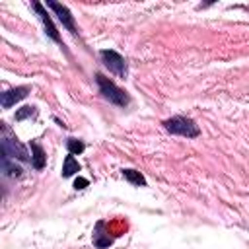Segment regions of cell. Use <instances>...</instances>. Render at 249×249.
Wrapping results in <instances>:
<instances>
[{
    "instance_id": "obj_1",
    "label": "cell",
    "mask_w": 249,
    "mask_h": 249,
    "mask_svg": "<svg viewBox=\"0 0 249 249\" xmlns=\"http://www.w3.org/2000/svg\"><path fill=\"white\" fill-rule=\"evenodd\" d=\"M95 82H97V86H99V93L109 101V103H113V105H117V107H126L128 105V93L123 89V88H119L113 80H109V78H105L101 72H97L95 74Z\"/></svg>"
},
{
    "instance_id": "obj_4",
    "label": "cell",
    "mask_w": 249,
    "mask_h": 249,
    "mask_svg": "<svg viewBox=\"0 0 249 249\" xmlns=\"http://www.w3.org/2000/svg\"><path fill=\"white\" fill-rule=\"evenodd\" d=\"M99 56H101L103 66L109 68V72H113V74L119 76V78H126V72H128V70H126V60H124L123 54H119L117 51L105 49V51L99 53Z\"/></svg>"
},
{
    "instance_id": "obj_10",
    "label": "cell",
    "mask_w": 249,
    "mask_h": 249,
    "mask_svg": "<svg viewBox=\"0 0 249 249\" xmlns=\"http://www.w3.org/2000/svg\"><path fill=\"white\" fill-rule=\"evenodd\" d=\"M45 160H47V156H45L43 146L39 142H31V163L37 171H41L45 167Z\"/></svg>"
},
{
    "instance_id": "obj_15",
    "label": "cell",
    "mask_w": 249,
    "mask_h": 249,
    "mask_svg": "<svg viewBox=\"0 0 249 249\" xmlns=\"http://www.w3.org/2000/svg\"><path fill=\"white\" fill-rule=\"evenodd\" d=\"M88 185H89V181L84 179V177H78V179L74 181V189H86Z\"/></svg>"
},
{
    "instance_id": "obj_14",
    "label": "cell",
    "mask_w": 249,
    "mask_h": 249,
    "mask_svg": "<svg viewBox=\"0 0 249 249\" xmlns=\"http://www.w3.org/2000/svg\"><path fill=\"white\" fill-rule=\"evenodd\" d=\"M66 148H68V154L76 156V154H82L86 146H84V142L78 140V138H68V140H66Z\"/></svg>"
},
{
    "instance_id": "obj_6",
    "label": "cell",
    "mask_w": 249,
    "mask_h": 249,
    "mask_svg": "<svg viewBox=\"0 0 249 249\" xmlns=\"http://www.w3.org/2000/svg\"><path fill=\"white\" fill-rule=\"evenodd\" d=\"M31 6H33V10L37 12V16L41 18V21H43V25H45V33H47L54 43H62V39H60V35H58V31H56V27H54V23H53L49 12L45 10V6H43L41 2H33Z\"/></svg>"
},
{
    "instance_id": "obj_11",
    "label": "cell",
    "mask_w": 249,
    "mask_h": 249,
    "mask_svg": "<svg viewBox=\"0 0 249 249\" xmlns=\"http://www.w3.org/2000/svg\"><path fill=\"white\" fill-rule=\"evenodd\" d=\"M82 167H80V163L74 160V156L72 154H68L66 158H64V165H62V177H72L74 173H78Z\"/></svg>"
},
{
    "instance_id": "obj_2",
    "label": "cell",
    "mask_w": 249,
    "mask_h": 249,
    "mask_svg": "<svg viewBox=\"0 0 249 249\" xmlns=\"http://www.w3.org/2000/svg\"><path fill=\"white\" fill-rule=\"evenodd\" d=\"M0 152L12 160H19V161H29V154L27 148L18 140V136H14L10 132V128L6 126V123H2V138H0Z\"/></svg>"
},
{
    "instance_id": "obj_7",
    "label": "cell",
    "mask_w": 249,
    "mask_h": 249,
    "mask_svg": "<svg viewBox=\"0 0 249 249\" xmlns=\"http://www.w3.org/2000/svg\"><path fill=\"white\" fill-rule=\"evenodd\" d=\"M29 86H18V88H12V89H6L2 95H0V101H2V107L4 109H10L14 103L21 101L23 97H27L29 93Z\"/></svg>"
},
{
    "instance_id": "obj_12",
    "label": "cell",
    "mask_w": 249,
    "mask_h": 249,
    "mask_svg": "<svg viewBox=\"0 0 249 249\" xmlns=\"http://www.w3.org/2000/svg\"><path fill=\"white\" fill-rule=\"evenodd\" d=\"M123 177L130 183V185H136V187H146V179L140 171L136 169H123Z\"/></svg>"
},
{
    "instance_id": "obj_13",
    "label": "cell",
    "mask_w": 249,
    "mask_h": 249,
    "mask_svg": "<svg viewBox=\"0 0 249 249\" xmlns=\"http://www.w3.org/2000/svg\"><path fill=\"white\" fill-rule=\"evenodd\" d=\"M35 115H37V107L35 105H25V107L16 111V121H23V119H29V117H35Z\"/></svg>"
},
{
    "instance_id": "obj_5",
    "label": "cell",
    "mask_w": 249,
    "mask_h": 249,
    "mask_svg": "<svg viewBox=\"0 0 249 249\" xmlns=\"http://www.w3.org/2000/svg\"><path fill=\"white\" fill-rule=\"evenodd\" d=\"M47 8H51L54 14H56V18H58V21L62 23V27H66L70 33H78V29H76V23H74V16L70 14V10L64 6V4H58V2H53V0H49L47 2Z\"/></svg>"
},
{
    "instance_id": "obj_9",
    "label": "cell",
    "mask_w": 249,
    "mask_h": 249,
    "mask_svg": "<svg viewBox=\"0 0 249 249\" xmlns=\"http://www.w3.org/2000/svg\"><path fill=\"white\" fill-rule=\"evenodd\" d=\"M103 230H105V222L99 220V222L95 224V231H93V245H95L97 249H105V247H109V245L113 243V237H109V235L105 237Z\"/></svg>"
},
{
    "instance_id": "obj_3",
    "label": "cell",
    "mask_w": 249,
    "mask_h": 249,
    "mask_svg": "<svg viewBox=\"0 0 249 249\" xmlns=\"http://www.w3.org/2000/svg\"><path fill=\"white\" fill-rule=\"evenodd\" d=\"M163 126H165L167 132L177 134V136H185V138H196V136L200 134L198 124H196L193 119L181 117V115L171 117V119H165V121H163Z\"/></svg>"
},
{
    "instance_id": "obj_8",
    "label": "cell",
    "mask_w": 249,
    "mask_h": 249,
    "mask_svg": "<svg viewBox=\"0 0 249 249\" xmlns=\"http://www.w3.org/2000/svg\"><path fill=\"white\" fill-rule=\"evenodd\" d=\"M0 167H2V173L6 175V177H14V179H18V177H21L23 175V169L16 163V160H12V158H8V156H0Z\"/></svg>"
}]
</instances>
